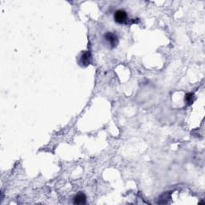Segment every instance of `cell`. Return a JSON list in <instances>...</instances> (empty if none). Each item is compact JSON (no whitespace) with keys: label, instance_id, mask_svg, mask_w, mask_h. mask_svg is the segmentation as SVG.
<instances>
[{"label":"cell","instance_id":"5","mask_svg":"<svg viewBox=\"0 0 205 205\" xmlns=\"http://www.w3.org/2000/svg\"><path fill=\"white\" fill-rule=\"evenodd\" d=\"M193 98H194V94L193 93H188L185 95V101L188 103V104H191L193 101Z\"/></svg>","mask_w":205,"mask_h":205},{"label":"cell","instance_id":"4","mask_svg":"<svg viewBox=\"0 0 205 205\" xmlns=\"http://www.w3.org/2000/svg\"><path fill=\"white\" fill-rule=\"evenodd\" d=\"M91 53L89 51H85L81 56V62L84 65H88L91 62Z\"/></svg>","mask_w":205,"mask_h":205},{"label":"cell","instance_id":"3","mask_svg":"<svg viewBox=\"0 0 205 205\" xmlns=\"http://www.w3.org/2000/svg\"><path fill=\"white\" fill-rule=\"evenodd\" d=\"M73 202L75 204H83L86 203V196L83 193H79L74 197Z\"/></svg>","mask_w":205,"mask_h":205},{"label":"cell","instance_id":"1","mask_svg":"<svg viewBox=\"0 0 205 205\" xmlns=\"http://www.w3.org/2000/svg\"><path fill=\"white\" fill-rule=\"evenodd\" d=\"M115 20L118 23H123L127 20V13L123 10H118L115 13Z\"/></svg>","mask_w":205,"mask_h":205},{"label":"cell","instance_id":"2","mask_svg":"<svg viewBox=\"0 0 205 205\" xmlns=\"http://www.w3.org/2000/svg\"><path fill=\"white\" fill-rule=\"evenodd\" d=\"M104 37H105L106 40L110 43L111 45H112V47L116 46V44H117V36H116L115 34L111 33V32H108V33L106 34Z\"/></svg>","mask_w":205,"mask_h":205}]
</instances>
